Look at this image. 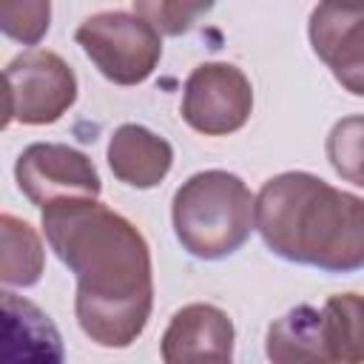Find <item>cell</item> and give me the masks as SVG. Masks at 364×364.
<instances>
[{
  "label": "cell",
  "mask_w": 364,
  "mask_h": 364,
  "mask_svg": "<svg viewBox=\"0 0 364 364\" xmlns=\"http://www.w3.org/2000/svg\"><path fill=\"white\" fill-rule=\"evenodd\" d=\"M173 148L145 125H119L108 142V165L114 176L131 188H154L165 179Z\"/></svg>",
  "instance_id": "8fae6325"
},
{
  "label": "cell",
  "mask_w": 364,
  "mask_h": 364,
  "mask_svg": "<svg viewBox=\"0 0 364 364\" xmlns=\"http://www.w3.org/2000/svg\"><path fill=\"white\" fill-rule=\"evenodd\" d=\"M250 111V80L230 63H202L185 80L182 119L199 134H233L247 122Z\"/></svg>",
  "instance_id": "8992f818"
},
{
  "label": "cell",
  "mask_w": 364,
  "mask_h": 364,
  "mask_svg": "<svg viewBox=\"0 0 364 364\" xmlns=\"http://www.w3.org/2000/svg\"><path fill=\"white\" fill-rule=\"evenodd\" d=\"M3 364H63L54 321L14 293H3Z\"/></svg>",
  "instance_id": "30bf717a"
},
{
  "label": "cell",
  "mask_w": 364,
  "mask_h": 364,
  "mask_svg": "<svg viewBox=\"0 0 364 364\" xmlns=\"http://www.w3.org/2000/svg\"><path fill=\"white\" fill-rule=\"evenodd\" d=\"M6 119L23 125L57 122L77 100V77L54 51L31 48L6 65Z\"/></svg>",
  "instance_id": "5b68a950"
},
{
  "label": "cell",
  "mask_w": 364,
  "mask_h": 364,
  "mask_svg": "<svg viewBox=\"0 0 364 364\" xmlns=\"http://www.w3.org/2000/svg\"><path fill=\"white\" fill-rule=\"evenodd\" d=\"M264 353L273 364H336L321 313L310 304L287 310L267 327Z\"/></svg>",
  "instance_id": "7c38bea8"
},
{
  "label": "cell",
  "mask_w": 364,
  "mask_h": 364,
  "mask_svg": "<svg viewBox=\"0 0 364 364\" xmlns=\"http://www.w3.org/2000/svg\"><path fill=\"white\" fill-rule=\"evenodd\" d=\"M256 230L287 262L327 273L364 267V199L313 173L287 171L267 179L256 196Z\"/></svg>",
  "instance_id": "7a4b0ae2"
},
{
  "label": "cell",
  "mask_w": 364,
  "mask_h": 364,
  "mask_svg": "<svg viewBox=\"0 0 364 364\" xmlns=\"http://www.w3.org/2000/svg\"><path fill=\"white\" fill-rule=\"evenodd\" d=\"M171 216L182 247L196 259L216 262L247 242L256 225V199L236 173L202 171L173 193Z\"/></svg>",
  "instance_id": "3957f363"
},
{
  "label": "cell",
  "mask_w": 364,
  "mask_h": 364,
  "mask_svg": "<svg viewBox=\"0 0 364 364\" xmlns=\"http://www.w3.org/2000/svg\"><path fill=\"white\" fill-rule=\"evenodd\" d=\"M327 159L344 182L364 188V117H344L333 125Z\"/></svg>",
  "instance_id": "9a60e30c"
},
{
  "label": "cell",
  "mask_w": 364,
  "mask_h": 364,
  "mask_svg": "<svg viewBox=\"0 0 364 364\" xmlns=\"http://www.w3.org/2000/svg\"><path fill=\"white\" fill-rule=\"evenodd\" d=\"M77 43L97 71L117 85L148 80L162 57L159 31L128 11H100L80 23Z\"/></svg>",
  "instance_id": "277c9868"
},
{
  "label": "cell",
  "mask_w": 364,
  "mask_h": 364,
  "mask_svg": "<svg viewBox=\"0 0 364 364\" xmlns=\"http://www.w3.org/2000/svg\"><path fill=\"white\" fill-rule=\"evenodd\" d=\"M210 6L208 3H168V0H154V3H134V14L148 20L159 34H182L188 31L199 14H205Z\"/></svg>",
  "instance_id": "e0dca14e"
},
{
  "label": "cell",
  "mask_w": 364,
  "mask_h": 364,
  "mask_svg": "<svg viewBox=\"0 0 364 364\" xmlns=\"http://www.w3.org/2000/svg\"><path fill=\"white\" fill-rule=\"evenodd\" d=\"M48 17L51 6L46 0H3L0 3V28L6 37L23 43V46H37L43 34L48 31Z\"/></svg>",
  "instance_id": "2e32d148"
},
{
  "label": "cell",
  "mask_w": 364,
  "mask_h": 364,
  "mask_svg": "<svg viewBox=\"0 0 364 364\" xmlns=\"http://www.w3.org/2000/svg\"><path fill=\"white\" fill-rule=\"evenodd\" d=\"M43 245L34 228L11 213L0 216V282L9 287L37 284L43 273Z\"/></svg>",
  "instance_id": "4fadbf2b"
},
{
  "label": "cell",
  "mask_w": 364,
  "mask_h": 364,
  "mask_svg": "<svg viewBox=\"0 0 364 364\" xmlns=\"http://www.w3.org/2000/svg\"><path fill=\"white\" fill-rule=\"evenodd\" d=\"M321 321L336 364H364V296H330L321 307Z\"/></svg>",
  "instance_id": "5bb4252c"
},
{
  "label": "cell",
  "mask_w": 364,
  "mask_h": 364,
  "mask_svg": "<svg viewBox=\"0 0 364 364\" xmlns=\"http://www.w3.org/2000/svg\"><path fill=\"white\" fill-rule=\"evenodd\" d=\"M14 176L20 191L37 208H48L71 199H97L102 188L91 159L82 151L57 142L28 145L17 156Z\"/></svg>",
  "instance_id": "52a82bcc"
},
{
  "label": "cell",
  "mask_w": 364,
  "mask_h": 364,
  "mask_svg": "<svg viewBox=\"0 0 364 364\" xmlns=\"http://www.w3.org/2000/svg\"><path fill=\"white\" fill-rule=\"evenodd\" d=\"M233 324L213 304H188L173 313L162 336L165 364H230Z\"/></svg>",
  "instance_id": "9c48e42d"
},
{
  "label": "cell",
  "mask_w": 364,
  "mask_h": 364,
  "mask_svg": "<svg viewBox=\"0 0 364 364\" xmlns=\"http://www.w3.org/2000/svg\"><path fill=\"white\" fill-rule=\"evenodd\" d=\"M310 46L341 88L364 97V6H316L310 14Z\"/></svg>",
  "instance_id": "ba28073f"
},
{
  "label": "cell",
  "mask_w": 364,
  "mask_h": 364,
  "mask_svg": "<svg viewBox=\"0 0 364 364\" xmlns=\"http://www.w3.org/2000/svg\"><path fill=\"white\" fill-rule=\"evenodd\" d=\"M43 230L77 279V321L100 347H128L154 304L151 253L142 233L97 199L43 208Z\"/></svg>",
  "instance_id": "6da1fadb"
}]
</instances>
